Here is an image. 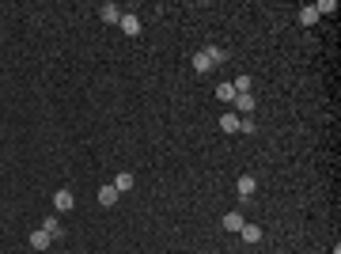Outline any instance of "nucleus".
I'll use <instances>...</instances> for the list:
<instances>
[{
	"mask_svg": "<svg viewBox=\"0 0 341 254\" xmlns=\"http://www.w3.org/2000/svg\"><path fill=\"white\" fill-rule=\"evenodd\" d=\"M254 106H258V103L250 99V95H235V110L243 114V118H250V110H254Z\"/></svg>",
	"mask_w": 341,
	"mask_h": 254,
	"instance_id": "obj_4",
	"label": "nucleus"
},
{
	"mask_svg": "<svg viewBox=\"0 0 341 254\" xmlns=\"http://www.w3.org/2000/svg\"><path fill=\"white\" fill-rule=\"evenodd\" d=\"M243 224H247V220H243V212H228V217H224V228H228V231H239Z\"/></svg>",
	"mask_w": 341,
	"mask_h": 254,
	"instance_id": "obj_11",
	"label": "nucleus"
},
{
	"mask_svg": "<svg viewBox=\"0 0 341 254\" xmlns=\"http://www.w3.org/2000/svg\"><path fill=\"white\" fill-rule=\"evenodd\" d=\"M209 68H212V61H209V53H197V57H193V72H209Z\"/></svg>",
	"mask_w": 341,
	"mask_h": 254,
	"instance_id": "obj_12",
	"label": "nucleus"
},
{
	"mask_svg": "<svg viewBox=\"0 0 341 254\" xmlns=\"http://www.w3.org/2000/svg\"><path fill=\"white\" fill-rule=\"evenodd\" d=\"M114 190H118V193H125V190H133V174H118V179H114Z\"/></svg>",
	"mask_w": 341,
	"mask_h": 254,
	"instance_id": "obj_13",
	"label": "nucleus"
},
{
	"mask_svg": "<svg viewBox=\"0 0 341 254\" xmlns=\"http://www.w3.org/2000/svg\"><path fill=\"white\" fill-rule=\"evenodd\" d=\"M72 205H76V198H72V193H68V190H57V193H53V209L68 212V209H72Z\"/></svg>",
	"mask_w": 341,
	"mask_h": 254,
	"instance_id": "obj_2",
	"label": "nucleus"
},
{
	"mask_svg": "<svg viewBox=\"0 0 341 254\" xmlns=\"http://www.w3.org/2000/svg\"><path fill=\"white\" fill-rule=\"evenodd\" d=\"M235 190H239V198H243V201H250V198H254V190H258V182L250 179V174H243V179L235 182Z\"/></svg>",
	"mask_w": 341,
	"mask_h": 254,
	"instance_id": "obj_1",
	"label": "nucleus"
},
{
	"mask_svg": "<svg viewBox=\"0 0 341 254\" xmlns=\"http://www.w3.org/2000/svg\"><path fill=\"white\" fill-rule=\"evenodd\" d=\"M42 231H46L50 239H65V228L57 224V217H46V220H42Z\"/></svg>",
	"mask_w": 341,
	"mask_h": 254,
	"instance_id": "obj_3",
	"label": "nucleus"
},
{
	"mask_svg": "<svg viewBox=\"0 0 341 254\" xmlns=\"http://www.w3.org/2000/svg\"><path fill=\"white\" fill-rule=\"evenodd\" d=\"M239 133H254V118H239Z\"/></svg>",
	"mask_w": 341,
	"mask_h": 254,
	"instance_id": "obj_18",
	"label": "nucleus"
},
{
	"mask_svg": "<svg viewBox=\"0 0 341 254\" xmlns=\"http://www.w3.org/2000/svg\"><path fill=\"white\" fill-rule=\"evenodd\" d=\"M205 53H209V61H212V65H224V61H228V53H224L220 46H209Z\"/></svg>",
	"mask_w": 341,
	"mask_h": 254,
	"instance_id": "obj_15",
	"label": "nucleus"
},
{
	"mask_svg": "<svg viewBox=\"0 0 341 254\" xmlns=\"http://www.w3.org/2000/svg\"><path fill=\"white\" fill-rule=\"evenodd\" d=\"M122 31L136 38V34H141V19H136V15H122Z\"/></svg>",
	"mask_w": 341,
	"mask_h": 254,
	"instance_id": "obj_7",
	"label": "nucleus"
},
{
	"mask_svg": "<svg viewBox=\"0 0 341 254\" xmlns=\"http://www.w3.org/2000/svg\"><path fill=\"white\" fill-rule=\"evenodd\" d=\"M231 87H235V95H250V76H239Z\"/></svg>",
	"mask_w": 341,
	"mask_h": 254,
	"instance_id": "obj_16",
	"label": "nucleus"
},
{
	"mask_svg": "<svg viewBox=\"0 0 341 254\" xmlns=\"http://www.w3.org/2000/svg\"><path fill=\"white\" fill-rule=\"evenodd\" d=\"M99 15L106 19V23H122V12H118V4H103V8H99Z\"/></svg>",
	"mask_w": 341,
	"mask_h": 254,
	"instance_id": "obj_6",
	"label": "nucleus"
},
{
	"mask_svg": "<svg viewBox=\"0 0 341 254\" xmlns=\"http://www.w3.org/2000/svg\"><path fill=\"white\" fill-rule=\"evenodd\" d=\"M315 19H318V12H315V8H304V12H299V23H304V27H311Z\"/></svg>",
	"mask_w": 341,
	"mask_h": 254,
	"instance_id": "obj_17",
	"label": "nucleus"
},
{
	"mask_svg": "<svg viewBox=\"0 0 341 254\" xmlns=\"http://www.w3.org/2000/svg\"><path fill=\"white\" fill-rule=\"evenodd\" d=\"M216 99H220V103H231V99H235V87H231V84H220V87H216Z\"/></svg>",
	"mask_w": 341,
	"mask_h": 254,
	"instance_id": "obj_14",
	"label": "nucleus"
},
{
	"mask_svg": "<svg viewBox=\"0 0 341 254\" xmlns=\"http://www.w3.org/2000/svg\"><path fill=\"white\" fill-rule=\"evenodd\" d=\"M220 129H224V133H239V114H224V118H220Z\"/></svg>",
	"mask_w": 341,
	"mask_h": 254,
	"instance_id": "obj_10",
	"label": "nucleus"
},
{
	"mask_svg": "<svg viewBox=\"0 0 341 254\" xmlns=\"http://www.w3.org/2000/svg\"><path fill=\"white\" fill-rule=\"evenodd\" d=\"M50 243H53V239L46 236L42 228H38V231H31V247H34V250H46V247H50Z\"/></svg>",
	"mask_w": 341,
	"mask_h": 254,
	"instance_id": "obj_8",
	"label": "nucleus"
},
{
	"mask_svg": "<svg viewBox=\"0 0 341 254\" xmlns=\"http://www.w3.org/2000/svg\"><path fill=\"white\" fill-rule=\"evenodd\" d=\"M99 201L106 205V209H110V205H118V190H114V182H110V186H103V190H99Z\"/></svg>",
	"mask_w": 341,
	"mask_h": 254,
	"instance_id": "obj_9",
	"label": "nucleus"
},
{
	"mask_svg": "<svg viewBox=\"0 0 341 254\" xmlns=\"http://www.w3.org/2000/svg\"><path fill=\"white\" fill-rule=\"evenodd\" d=\"M239 236L247 239V243H262V228H258V224H243Z\"/></svg>",
	"mask_w": 341,
	"mask_h": 254,
	"instance_id": "obj_5",
	"label": "nucleus"
}]
</instances>
